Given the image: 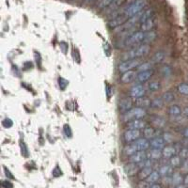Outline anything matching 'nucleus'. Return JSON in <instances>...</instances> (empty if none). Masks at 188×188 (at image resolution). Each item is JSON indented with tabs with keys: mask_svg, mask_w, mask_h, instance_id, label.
<instances>
[{
	"mask_svg": "<svg viewBox=\"0 0 188 188\" xmlns=\"http://www.w3.org/2000/svg\"><path fill=\"white\" fill-rule=\"evenodd\" d=\"M158 171L162 177H169L173 174V167L170 165H164L160 167Z\"/></svg>",
	"mask_w": 188,
	"mask_h": 188,
	"instance_id": "nucleus-19",
	"label": "nucleus"
},
{
	"mask_svg": "<svg viewBox=\"0 0 188 188\" xmlns=\"http://www.w3.org/2000/svg\"><path fill=\"white\" fill-rule=\"evenodd\" d=\"M135 104L137 105V107L140 108H145V107H149L150 106V102L152 101L149 100L148 98H144V97H141V98H138V99H135Z\"/></svg>",
	"mask_w": 188,
	"mask_h": 188,
	"instance_id": "nucleus-22",
	"label": "nucleus"
},
{
	"mask_svg": "<svg viewBox=\"0 0 188 188\" xmlns=\"http://www.w3.org/2000/svg\"><path fill=\"white\" fill-rule=\"evenodd\" d=\"M146 116V110L144 108L140 107H135L132 108L131 110L124 113L123 117H122V121L125 122H129L133 121V119H140Z\"/></svg>",
	"mask_w": 188,
	"mask_h": 188,
	"instance_id": "nucleus-2",
	"label": "nucleus"
},
{
	"mask_svg": "<svg viewBox=\"0 0 188 188\" xmlns=\"http://www.w3.org/2000/svg\"><path fill=\"white\" fill-rule=\"evenodd\" d=\"M152 123L154 124L156 127L161 128L166 124V121L161 117H155L154 119H152Z\"/></svg>",
	"mask_w": 188,
	"mask_h": 188,
	"instance_id": "nucleus-35",
	"label": "nucleus"
},
{
	"mask_svg": "<svg viewBox=\"0 0 188 188\" xmlns=\"http://www.w3.org/2000/svg\"><path fill=\"white\" fill-rule=\"evenodd\" d=\"M153 171V169H152V166H148V167H143V168H141L139 170V172H138V177H139V179L140 180H146L147 178H148L150 175V173H152Z\"/></svg>",
	"mask_w": 188,
	"mask_h": 188,
	"instance_id": "nucleus-20",
	"label": "nucleus"
},
{
	"mask_svg": "<svg viewBox=\"0 0 188 188\" xmlns=\"http://www.w3.org/2000/svg\"><path fill=\"white\" fill-rule=\"evenodd\" d=\"M133 106V100L130 97L122 98L119 102V110L123 113L128 112L129 110H131Z\"/></svg>",
	"mask_w": 188,
	"mask_h": 188,
	"instance_id": "nucleus-7",
	"label": "nucleus"
},
{
	"mask_svg": "<svg viewBox=\"0 0 188 188\" xmlns=\"http://www.w3.org/2000/svg\"><path fill=\"white\" fill-rule=\"evenodd\" d=\"M162 100L164 102H172L174 100V94L172 93V92L167 91V92H166V93H164L162 95Z\"/></svg>",
	"mask_w": 188,
	"mask_h": 188,
	"instance_id": "nucleus-37",
	"label": "nucleus"
},
{
	"mask_svg": "<svg viewBox=\"0 0 188 188\" xmlns=\"http://www.w3.org/2000/svg\"><path fill=\"white\" fill-rule=\"evenodd\" d=\"M141 169L138 164L135 163H129L128 165H126L124 166V170L125 173L127 174L128 176H134L136 173L139 172V170Z\"/></svg>",
	"mask_w": 188,
	"mask_h": 188,
	"instance_id": "nucleus-10",
	"label": "nucleus"
},
{
	"mask_svg": "<svg viewBox=\"0 0 188 188\" xmlns=\"http://www.w3.org/2000/svg\"><path fill=\"white\" fill-rule=\"evenodd\" d=\"M150 18H152V9H147V11H143L141 19H140V22H141V24H142Z\"/></svg>",
	"mask_w": 188,
	"mask_h": 188,
	"instance_id": "nucleus-32",
	"label": "nucleus"
},
{
	"mask_svg": "<svg viewBox=\"0 0 188 188\" xmlns=\"http://www.w3.org/2000/svg\"><path fill=\"white\" fill-rule=\"evenodd\" d=\"M139 65H140V61L136 59L125 60L124 62L119 64V70L121 73H126V71H132L133 69H135V68H137Z\"/></svg>",
	"mask_w": 188,
	"mask_h": 188,
	"instance_id": "nucleus-3",
	"label": "nucleus"
},
{
	"mask_svg": "<svg viewBox=\"0 0 188 188\" xmlns=\"http://www.w3.org/2000/svg\"><path fill=\"white\" fill-rule=\"evenodd\" d=\"M127 126L129 129H134V130H141L146 128V122L140 119H133V121H129L127 123Z\"/></svg>",
	"mask_w": 188,
	"mask_h": 188,
	"instance_id": "nucleus-11",
	"label": "nucleus"
},
{
	"mask_svg": "<svg viewBox=\"0 0 188 188\" xmlns=\"http://www.w3.org/2000/svg\"><path fill=\"white\" fill-rule=\"evenodd\" d=\"M146 159H147V152H145V150H140V152H135L134 155L130 156L129 161L130 163L140 164Z\"/></svg>",
	"mask_w": 188,
	"mask_h": 188,
	"instance_id": "nucleus-9",
	"label": "nucleus"
},
{
	"mask_svg": "<svg viewBox=\"0 0 188 188\" xmlns=\"http://www.w3.org/2000/svg\"><path fill=\"white\" fill-rule=\"evenodd\" d=\"M140 135H141L140 130L129 129L124 133V139L126 142H135L137 139H139Z\"/></svg>",
	"mask_w": 188,
	"mask_h": 188,
	"instance_id": "nucleus-5",
	"label": "nucleus"
},
{
	"mask_svg": "<svg viewBox=\"0 0 188 188\" xmlns=\"http://www.w3.org/2000/svg\"><path fill=\"white\" fill-rule=\"evenodd\" d=\"M182 166L184 171H188V159H186L185 161L182 164Z\"/></svg>",
	"mask_w": 188,
	"mask_h": 188,
	"instance_id": "nucleus-43",
	"label": "nucleus"
},
{
	"mask_svg": "<svg viewBox=\"0 0 188 188\" xmlns=\"http://www.w3.org/2000/svg\"><path fill=\"white\" fill-rule=\"evenodd\" d=\"M179 155L182 159H188V148H183L179 152Z\"/></svg>",
	"mask_w": 188,
	"mask_h": 188,
	"instance_id": "nucleus-41",
	"label": "nucleus"
},
{
	"mask_svg": "<svg viewBox=\"0 0 188 188\" xmlns=\"http://www.w3.org/2000/svg\"><path fill=\"white\" fill-rule=\"evenodd\" d=\"M155 38H156L155 32H153V31H148V32H146L145 38H144V40H143V43H144V44H149L150 42H153V40H155Z\"/></svg>",
	"mask_w": 188,
	"mask_h": 188,
	"instance_id": "nucleus-29",
	"label": "nucleus"
},
{
	"mask_svg": "<svg viewBox=\"0 0 188 188\" xmlns=\"http://www.w3.org/2000/svg\"><path fill=\"white\" fill-rule=\"evenodd\" d=\"M164 104V101L162 100V98H156L153 99L150 102V106L152 108H161L162 105Z\"/></svg>",
	"mask_w": 188,
	"mask_h": 188,
	"instance_id": "nucleus-34",
	"label": "nucleus"
},
{
	"mask_svg": "<svg viewBox=\"0 0 188 188\" xmlns=\"http://www.w3.org/2000/svg\"><path fill=\"white\" fill-rule=\"evenodd\" d=\"M162 156H163L162 150L152 149L149 152H147V158L152 160V161H156V160L161 158Z\"/></svg>",
	"mask_w": 188,
	"mask_h": 188,
	"instance_id": "nucleus-15",
	"label": "nucleus"
},
{
	"mask_svg": "<svg viewBox=\"0 0 188 188\" xmlns=\"http://www.w3.org/2000/svg\"><path fill=\"white\" fill-rule=\"evenodd\" d=\"M148 88H149V90L152 91V92L157 91L161 88V84H160V82H158V81H152L148 85Z\"/></svg>",
	"mask_w": 188,
	"mask_h": 188,
	"instance_id": "nucleus-31",
	"label": "nucleus"
},
{
	"mask_svg": "<svg viewBox=\"0 0 188 188\" xmlns=\"http://www.w3.org/2000/svg\"><path fill=\"white\" fill-rule=\"evenodd\" d=\"M138 150L137 149H136V147L135 146V144L133 143V144L131 145H127V146H125L124 147V149H123V152H124V154L125 155H127V156H132V155H134L135 152H137Z\"/></svg>",
	"mask_w": 188,
	"mask_h": 188,
	"instance_id": "nucleus-25",
	"label": "nucleus"
},
{
	"mask_svg": "<svg viewBox=\"0 0 188 188\" xmlns=\"http://www.w3.org/2000/svg\"><path fill=\"white\" fill-rule=\"evenodd\" d=\"M162 73L165 76H167V75L171 73V70H170V68H168V67H164V68H162Z\"/></svg>",
	"mask_w": 188,
	"mask_h": 188,
	"instance_id": "nucleus-42",
	"label": "nucleus"
},
{
	"mask_svg": "<svg viewBox=\"0 0 188 188\" xmlns=\"http://www.w3.org/2000/svg\"><path fill=\"white\" fill-rule=\"evenodd\" d=\"M115 0H101V2L99 3V9H104L105 8L109 7Z\"/></svg>",
	"mask_w": 188,
	"mask_h": 188,
	"instance_id": "nucleus-38",
	"label": "nucleus"
},
{
	"mask_svg": "<svg viewBox=\"0 0 188 188\" xmlns=\"http://www.w3.org/2000/svg\"><path fill=\"white\" fill-rule=\"evenodd\" d=\"M128 17L122 14V15H119L118 17H115V18L111 19L110 21L108 22V26L110 27V28H117V27L122 26L123 24H125L126 22L128 21Z\"/></svg>",
	"mask_w": 188,
	"mask_h": 188,
	"instance_id": "nucleus-6",
	"label": "nucleus"
},
{
	"mask_svg": "<svg viewBox=\"0 0 188 188\" xmlns=\"http://www.w3.org/2000/svg\"><path fill=\"white\" fill-rule=\"evenodd\" d=\"M162 153H163V157L170 159L172 156L176 155L177 150L175 149L174 146H166L165 148L162 150Z\"/></svg>",
	"mask_w": 188,
	"mask_h": 188,
	"instance_id": "nucleus-18",
	"label": "nucleus"
},
{
	"mask_svg": "<svg viewBox=\"0 0 188 188\" xmlns=\"http://www.w3.org/2000/svg\"><path fill=\"white\" fill-rule=\"evenodd\" d=\"M147 4V0H137V1L134 2L133 4L129 6H125V11L124 15H126L128 18L135 16L138 13L143 11V9L145 8Z\"/></svg>",
	"mask_w": 188,
	"mask_h": 188,
	"instance_id": "nucleus-1",
	"label": "nucleus"
},
{
	"mask_svg": "<svg viewBox=\"0 0 188 188\" xmlns=\"http://www.w3.org/2000/svg\"><path fill=\"white\" fill-rule=\"evenodd\" d=\"M178 91L179 93L188 96V84L187 83H181L178 86Z\"/></svg>",
	"mask_w": 188,
	"mask_h": 188,
	"instance_id": "nucleus-33",
	"label": "nucleus"
},
{
	"mask_svg": "<svg viewBox=\"0 0 188 188\" xmlns=\"http://www.w3.org/2000/svg\"><path fill=\"white\" fill-rule=\"evenodd\" d=\"M135 1H137V0H126V6L131 5V4H133L134 2H135Z\"/></svg>",
	"mask_w": 188,
	"mask_h": 188,
	"instance_id": "nucleus-46",
	"label": "nucleus"
},
{
	"mask_svg": "<svg viewBox=\"0 0 188 188\" xmlns=\"http://www.w3.org/2000/svg\"><path fill=\"white\" fill-rule=\"evenodd\" d=\"M183 136H184V137L188 138V127H187V128H185V129L183 130Z\"/></svg>",
	"mask_w": 188,
	"mask_h": 188,
	"instance_id": "nucleus-45",
	"label": "nucleus"
},
{
	"mask_svg": "<svg viewBox=\"0 0 188 188\" xmlns=\"http://www.w3.org/2000/svg\"><path fill=\"white\" fill-rule=\"evenodd\" d=\"M187 79H188V76H187Z\"/></svg>",
	"mask_w": 188,
	"mask_h": 188,
	"instance_id": "nucleus-51",
	"label": "nucleus"
},
{
	"mask_svg": "<svg viewBox=\"0 0 188 188\" xmlns=\"http://www.w3.org/2000/svg\"><path fill=\"white\" fill-rule=\"evenodd\" d=\"M150 188H162V186L158 183H154V184H152Z\"/></svg>",
	"mask_w": 188,
	"mask_h": 188,
	"instance_id": "nucleus-47",
	"label": "nucleus"
},
{
	"mask_svg": "<svg viewBox=\"0 0 188 188\" xmlns=\"http://www.w3.org/2000/svg\"><path fill=\"white\" fill-rule=\"evenodd\" d=\"M183 113H184V115H185V116H187V117H188V106H187V107H186L185 109H184Z\"/></svg>",
	"mask_w": 188,
	"mask_h": 188,
	"instance_id": "nucleus-48",
	"label": "nucleus"
},
{
	"mask_svg": "<svg viewBox=\"0 0 188 188\" xmlns=\"http://www.w3.org/2000/svg\"><path fill=\"white\" fill-rule=\"evenodd\" d=\"M150 186H152V184L149 182H147L146 180H142L137 183L136 188H150Z\"/></svg>",
	"mask_w": 188,
	"mask_h": 188,
	"instance_id": "nucleus-39",
	"label": "nucleus"
},
{
	"mask_svg": "<svg viewBox=\"0 0 188 188\" xmlns=\"http://www.w3.org/2000/svg\"><path fill=\"white\" fill-rule=\"evenodd\" d=\"M153 26H154V20H153V18H150L149 20H147L146 22L142 23L140 28H141L143 32H148V31H150V29L152 28Z\"/></svg>",
	"mask_w": 188,
	"mask_h": 188,
	"instance_id": "nucleus-23",
	"label": "nucleus"
},
{
	"mask_svg": "<svg viewBox=\"0 0 188 188\" xmlns=\"http://www.w3.org/2000/svg\"><path fill=\"white\" fill-rule=\"evenodd\" d=\"M154 135H155V131L154 129L152 127H146L144 128V131H143V135H144V138L146 139H152L154 138Z\"/></svg>",
	"mask_w": 188,
	"mask_h": 188,
	"instance_id": "nucleus-28",
	"label": "nucleus"
},
{
	"mask_svg": "<svg viewBox=\"0 0 188 188\" xmlns=\"http://www.w3.org/2000/svg\"><path fill=\"white\" fill-rule=\"evenodd\" d=\"M136 74L135 71H126V73H123L122 76L121 77V80L122 83H125V84H128L130 82H132L133 80L136 78Z\"/></svg>",
	"mask_w": 188,
	"mask_h": 188,
	"instance_id": "nucleus-17",
	"label": "nucleus"
},
{
	"mask_svg": "<svg viewBox=\"0 0 188 188\" xmlns=\"http://www.w3.org/2000/svg\"><path fill=\"white\" fill-rule=\"evenodd\" d=\"M161 177H162L161 174L159 173L158 170H153V171L150 173V175L146 179V181L149 182L150 184H154L156 183V182H158Z\"/></svg>",
	"mask_w": 188,
	"mask_h": 188,
	"instance_id": "nucleus-21",
	"label": "nucleus"
},
{
	"mask_svg": "<svg viewBox=\"0 0 188 188\" xmlns=\"http://www.w3.org/2000/svg\"><path fill=\"white\" fill-rule=\"evenodd\" d=\"M183 182V178L182 176V174L179 173V172H175L172 174L171 176V184L173 185H180V184H182V183Z\"/></svg>",
	"mask_w": 188,
	"mask_h": 188,
	"instance_id": "nucleus-24",
	"label": "nucleus"
},
{
	"mask_svg": "<svg viewBox=\"0 0 188 188\" xmlns=\"http://www.w3.org/2000/svg\"><path fill=\"white\" fill-rule=\"evenodd\" d=\"M152 64L150 62H144L139 65L137 67V70L139 71V73L140 71H146L152 70Z\"/></svg>",
	"mask_w": 188,
	"mask_h": 188,
	"instance_id": "nucleus-36",
	"label": "nucleus"
},
{
	"mask_svg": "<svg viewBox=\"0 0 188 188\" xmlns=\"http://www.w3.org/2000/svg\"><path fill=\"white\" fill-rule=\"evenodd\" d=\"M183 183L185 186H188V174H186V176L183 178Z\"/></svg>",
	"mask_w": 188,
	"mask_h": 188,
	"instance_id": "nucleus-44",
	"label": "nucleus"
},
{
	"mask_svg": "<svg viewBox=\"0 0 188 188\" xmlns=\"http://www.w3.org/2000/svg\"><path fill=\"white\" fill-rule=\"evenodd\" d=\"M165 59V53L163 51H159L154 54V56L152 57V62L153 63H160L163 59Z\"/></svg>",
	"mask_w": 188,
	"mask_h": 188,
	"instance_id": "nucleus-30",
	"label": "nucleus"
},
{
	"mask_svg": "<svg viewBox=\"0 0 188 188\" xmlns=\"http://www.w3.org/2000/svg\"><path fill=\"white\" fill-rule=\"evenodd\" d=\"M135 56L136 57H140L143 56H146L147 54L149 53L150 51V45L149 44H141V45L137 46L136 48H135Z\"/></svg>",
	"mask_w": 188,
	"mask_h": 188,
	"instance_id": "nucleus-16",
	"label": "nucleus"
},
{
	"mask_svg": "<svg viewBox=\"0 0 188 188\" xmlns=\"http://www.w3.org/2000/svg\"><path fill=\"white\" fill-rule=\"evenodd\" d=\"M150 147L152 149H157V150H163L165 148L166 142L164 141L163 137H154L150 140Z\"/></svg>",
	"mask_w": 188,
	"mask_h": 188,
	"instance_id": "nucleus-14",
	"label": "nucleus"
},
{
	"mask_svg": "<svg viewBox=\"0 0 188 188\" xmlns=\"http://www.w3.org/2000/svg\"><path fill=\"white\" fill-rule=\"evenodd\" d=\"M168 114L173 117H179L182 115V109L177 104H173L168 108Z\"/></svg>",
	"mask_w": 188,
	"mask_h": 188,
	"instance_id": "nucleus-26",
	"label": "nucleus"
},
{
	"mask_svg": "<svg viewBox=\"0 0 188 188\" xmlns=\"http://www.w3.org/2000/svg\"><path fill=\"white\" fill-rule=\"evenodd\" d=\"M175 188H186V186L185 185H183V184H180V185L175 186Z\"/></svg>",
	"mask_w": 188,
	"mask_h": 188,
	"instance_id": "nucleus-49",
	"label": "nucleus"
},
{
	"mask_svg": "<svg viewBox=\"0 0 188 188\" xmlns=\"http://www.w3.org/2000/svg\"><path fill=\"white\" fill-rule=\"evenodd\" d=\"M145 34L146 32H143V31H139V32H135L134 34H132V35L126 40L125 44L128 46H132L139 42H143V40H144V38H145Z\"/></svg>",
	"mask_w": 188,
	"mask_h": 188,
	"instance_id": "nucleus-4",
	"label": "nucleus"
},
{
	"mask_svg": "<svg viewBox=\"0 0 188 188\" xmlns=\"http://www.w3.org/2000/svg\"><path fill=\"white\" fill-rule=\"evenodd\" d=\"M182 158H181L180 155H174L172 156L169 160V165L171 166L173 168L174 167H179L182 165Z\"/></svg>",
	"mask_w": 188,
	"mask_h": 188,
	"instance_id": "nucleus-27",
	"label": "nucleus"
},
{
	"mask_svg": "<svg viewBox=\"0 0 188 188\" xmlns=\"http://www.w3.org/2000/svg\"><path fill=\"white\" fill-rule=\"evenodd\" d=\"M134 144L138 152H140V150H146L147 149H149V147H150V143L146 138H139L134 142Z\"/></svg>",
	"mask_w": 188,
	"mask_h": 188,
	"instance_id": "nucleus-12",
	"label": "nucleus"
},
{
	"mask_svg": "<svg viewBox=\"0 0 188 188\" xmlns=\"http://www.w3.org/2000/svg\"><path fill=\"white\" fill-rule=\"evenodd\" d=\"M87 2H90V1H92V0H86Z\"/></svg>",
	"mask_w": 188,
	"mask_h": 188,
	"instance_id": "nucleus-50",
	"label": "nucleus"
},
{
	"mask_svg": "<svg viewBox=\"0 0 188 188\" xmlns=\"http://www.w3.org/2000/svg\"><path fill=\"white\" fill-rule=\"evenodd\" d=\"M153 73L152 70H150V71H140V73H137L136 75V80L139 83H145L147 82L150 77H152V75Z\"/></svg>",
	"mask_w": 188,
	"mask_h": 188,
	"instance_id": "nucleus-13",
	"label": "nucleus"
},
{
	"mask_svg": "<svg viewBox=\"0 0 188 188\" xmlns=\"http://www.w3.org/2000/svg\"><path fill=\"white\" fill-rule=\"evenodd\" d=\"M163 139L166 143H171L173 141V136L170 133H165L163 135Z\"/></svg>",
	"mask_w": 188,
	"mask_h": 188,
	"instance_id": "nucleus-40",
	"label": "nucleus"
},
{
	"mask_svg": "<svg viewBox=\"0 0 188 188\" xmlns=\"http://www.w3.org/2000/svg\"><path fill=\"white\" fill-rule=\"evenodd\" d=\"M144 94H145V88L142 85H135V86H134L131 88V91H130L131 97L135 99L143 97Z\"/></svg>",
	"mask_w": 188,
	"mask_h": 188,
	"instance_id": "nucleus-8",
	"label": "nucleus"
}]
</instances>
